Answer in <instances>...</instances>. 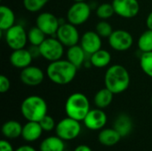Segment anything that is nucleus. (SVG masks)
Here are the masks:
<instances>
[{"label":"nucleus","instance_id":"f257e3e1","mask_svg":"<svg viewBox=\"0 0 152 151\" xmlns=\"http://www.w3.org/2000/svg\"><path fill=\"white\" fill-rule=\"evenodd\" d=\"M77 68L68 60H58L50 62L46 68L48 78L54 84L65 85L71 83L77 76Z\"/></svg>","mask_w":152,"mask_h":151},{"label":"nucleus","instance_id":"f03ea898","mask_svg":"<svg viewBox=\"0 0 152 151\" xmlns=\"http://www.w3.org/2000/svg\"><path fill=\"white\" fill-rule=\"evenodd\" d=\"M105 87L114 94H119L126 91L130 85V75L127 69L119 64L110 66L104 75Z\"/></svg>","mask_w":152,"mask_h":151},{"label":"nucleus","instance_id":"7ed1b4c3","mask_svg":"<svg viewBox=\"0 0 152 151\" xmlns=\"http://www.w3.org/2000/svg\"><path fill=\"white\" fill-rule=\"evenodd\" d=\"M46 101L40 96L30 95L25 98L20 104V112L27 121L39 122L47 115Z\"/></svg>","mask_w":152,"mask_h":151},{"label":"nucleus","instance_id":"20e7f679","mask_svg":"<svg viewBox=\"0 0 152 151\" xmlns=\"http://www.w3.org/2000/svg\"><path fill=\"white\" fill-rule=\"evenodd\" d=\"M90 109V101L82 93H74L70 94L65 102V112L67 117L77 121H83Z\"/></svg>","mask_w":152,"mask_h":151},{"label":"nucleus","instance_id":"39448f33","mask_svg":"<svg viewBox=\"0 0 152 151\" xmlns=\"http://www.w3.org/2000/svg\"><path fill=\"white\" fill-rule=\"evenodd\" d=\"M80 121L73 119L71 117H65L60 120L55 127V133L61 139L65 141L75 140L81 133Z\"/></svg>","mask_w":152,"mask_h":151},{"label":"nucleus","instance_id":"423d86ee","mask_svg":"<svg viewBox=\"0 0 152 151\" xmlns=\"http://www.w3.org/2000/svg\"><path fill=\"white\" fill-rule=\"evenodd\" d=\"M38 47L40 55L50 62L61 60L64 53V45L54 36L45 38Z\"/></svg>","mask_w":152,"mask_h":151},{"label":"nucleus","instance_id":"0eeeda50","mask_svg":"<svg viewBox=\"0 0 152 151\" xmlns=\"http://www.w3.org/2000/svg\"><path fill=\"white\" fill-rule=\"evenodd\" d=\"M91 15V6L84 2H75L67 12L68 22L79 26L87 21Z\"/></svg>","mask_w":152,"mask_h":151},{"label":"nucleus","instance_id":"6e6552de","mask_svg":"<svg viewBox=\"0 0 152 151\" xmlns=\"http://www.w3.org/2000/svg\"><path fill=\"white\" fill-rule=\"evenodd\" d=\"M28 41V33L20 24H14L5 31V42L12 50L24 48Z\"/></svg>","mask_w":152,"mask_h":151},{"label":"nucleus","instance_id":"1a4fd4ad","mask_svg":"<svg viewBox=\"0 0 152 151\" xmlns=\"http://www.w3.org/2000/svg\"><path fill=\"white\" fill-rule=\"evenodd\" d=\"M56 37L64 46L67 47L76 45L80 41L79 32L77 29V26L69 22L60 25L56 33Z\"/></svg>","mask_w":152,"mask_h":151},{"label":"nucleus","instance_id":"9d476101","mask_svg":"<svg viewBox=\"0 0 152 151\" xmlns=\"http://www.w3.org/2000/svg\"><path fill=\"white\" fill-rule=\"evenodd\" d=\"M108 39L110 47L118 52L127 51L134 44L133 36L125 29L114 30Z\"/></svg>","mask_w":152,"mask_h":151},{"label":"nucleus","instance_id":"9b49d317","mask_svg":"<svg viewBox=\"0 0 152 151\" xmlns=\"http://www.w3.org/2000/svg\"><path fill=\"white\" fill-rule=\"evenodd\" d=\"M115 13L125 19H132L140 12L138 0H112Z\"/></svg>","mask_w":152,"mask_h":151},{"label":"nucleus","instance_id":"f8f14e48","mask_svg":"<svg viewBox=\"0 0 152 151\" xmlns=\"http://www.w3.org/2000/svg\"><path fill=\"white\" fill-rule=\"evenodd\" d=\"M59 19L51 12L40 13L36 20V26L39 28L46 36H54L60 27Z\"/></svg>","mask_w":152,"mask_h":151},{"label":"nucleus","instance_id":"ddd939ff","mask_svg":"<svg viewBox=\"0 0 152 151\" xmlns=\"http://www.w3.org/2000/svg\"><path fill=\"white\" fill-rule=\"evenodd\" d=\"M108 121L106 113L102 109H90L85 119L83 120L86 127L92 131H99L104 128Z\"/></svg>","mask_w":152,"mask_h":151},{"label":"nucleus","instance_id":"4468645a","mask_svg":"<svg viewBox=\"0 0 152 151\" xmlns=\"http://www.w3.org/2000/svg\"><path fill=\"white\" fill-rule=\"evenodd\" d=\"M20 79L25 85L37 86L44 81L45 73L40 68L29 65L28 67L21 69Z\"/></svg>","mask_w":152,"mask_h":151},{"label":"nucleus","instance_id":"2eb2a0df","mask_svg":"<svg viewBox=\"0 0 152 151\" xmlns=\"http://www.w3.org/2000/svg\"><path fill=\"white\" fill-rule=\"evenodd\" d=\"M80 45L86 54L92 55L102 49V37L96 31H86L80 37Z\"/></svg>","mask_w":152,"mask_h":151},{"label":"nucleus","instance_id":"dca6fc26","mask_svg":"<svg viewBox=\"0 0 152 151\" xmlns=\"http://www.w3.org/2000/svg\"><path fill=\"white\" fill-rule=\"evenodd\" d=\"M33 60V56L29 50L25 48L12 50L10 55V62L11 64L17 69H23L28 67Z\"/></svg>","mask_w":152,"mask_h":151},{"label":"nucleus","instance_id":"f3484780","mask_svg":"<svg viewBox=\"0 0 152 151\" xmlns=\"http://www.w3.org/2000/svg\"><path fill=\"white\" fill-rule=\"evenodd\" d=\"M43 132L39 122L28 121L22 127L21 137L27 142H34L41 137Z\"/></svg>","mask_w":152,"mask_h":151},{"label":"nucleus","instance_id":"a211bd4d","mask_svg":"<svg viewBox=\"0 0 152 151\" xmlns=\"http://www.w3.org/2000/svg\"><path fill=\"white\" fill-rule=\"evenodd\" d=\"M121 135L115 128H104L102 129L98 134L99 142L106 147H111L116 145L121 140Z\"/></svg>","mask_w":152,"mask_h":151},{"label":"nucleus","instance_id":"6ab92c4d","mask_svg":"<svg viewBox=\"0 0 152 151\" xmlns=\"http://www.w3.org/2000/svg\"><path fill=\"white\" fill-rule=\"evenodd\" d=\"M40 151H64L65 150V143L62 139L59 136H49L45 138L40 145Z\"/></svg>","mask_w":152,"mask_h":151},{"label":"nucleus","instance_id":"aec40b11","mask_svg":"<svg viewBox=\"0 0 152 151\" xmlns=\"http://www.w3.org/2000/svg\"><path fill=\"white\" fill-rule=\"evenodd\" d=\"M86 53L81 47V45L76 44L69 47L67 51V60L74 64L77 69L80 68L86 61Z\"/></svg>","mask_w":152,"mask_h":151},{"label":"nucleus","instance_id":"412c9836","mask_svg":"<svg viewBox=\"0 0 152 151\" xmlns=\"http://www.w3.org/2000/svg\"><path fill=\"white\" fill-rule=\"evenodd\" d=\"M121 137L127 136L133 129V122L131 117L126 114H120L114 122V126Z\"/></svg>","mask_w":152,"mask_h":151},{"label":"nucleus","instance_id":"4be33fe9","mask_svg":"<svg viewBox=\"0 0 152 151\" xmlns=\"http://www.w3.org/2000/svg\"><path fill=\"white\" fill-rule=\"evenodd\" d=\"M21 124L16 120H8L2 126V133L6 139H16L21 136Z\"/></svg>","mask_w":152,"mask_h":151},{"label":"nucleus","instance_id":"5701e85b","mask_svg":"<svg viewBox=\"0 0 152 151\" xmlns=\"http://www.w3.org/2000/svg\"><path fill=\"white\" fill-rule=\"evenodd\" d=\"M15 15L13 11L6 5L0 6V29L6 31L15 23Z\"/></svg>","mask_w":152,"mask_h":151},{"label":"nucleus","instance_id":"b1692460","mask_svg":"<svg viewBox=\"0 0 152 151\" xmlns=\"http://www.w3.org/2000/svg\"><path fill=\"white\" fill-rule=\"evenodd\" d=\"M111 61L110 53L103 49H100L95 52L92 55H90V62L91 64L98 69H102L107 67Z\"/></svg>","mask_w":152,"mask_h":151},{"label":"nucleus","instance_id":"393cba45","mask_svg":"<svg viewBox=\"0 0 152 151\" xmlns=\"http://www.w3.org/2000/svg\"><path fill=\"white\" fill-rule=\"evenodd\" d=\"M113 97H114V93L110 90L105 87V88L99 90L95 93L94 101L97 108L103 109L111 104L113 101Z\"/></svg>","mask_w":152,"mask_h":151},{"label":"nucleus","instance_id":"a878e982","mask_svg":"<svg viewBox=\"0 0 152 151\" xmlns=\"http://www.w3.org/2000/svg\"><path fill=\"white\" fill-rule=\"evenodd\" d=\"M137 45L139 50L142 53L152 52V30H145L138 38Z\"/></svg>","mask_w":152,"mask_h":151},{"label":"nucleus","instance_id":"bb28decb","mask_svg":"<svg viewBox=\"0 0 152 151\" xmlns=\"http://www.w3.org/2000/svg\"><path fill=\"white\" fill-rule=\"evenodd\" d=\"M46 35L37 26L32 27L28 32V40L31 45L39 46L46 38Z\"/></svg>","mask_w":152,"mask_h":151},{"label":"nucleus","instance_id":"cd10ccee","mask_svg":"<svg viewBox=\"0 0 152 151\" xmlns=\"http://www.w3.org/2000/svg\"><path fill=\"white\" fill-rule=\"evenodd\" d=\"M140 66L142 71L152 78V52L142 53L140 57Z\"/></svg>","mask_w":152,"mask_h":151},{"label":"nucleus","instance_id":"c85d7f7f","mask_svg":"<svg viewBox=\"0 0 152 151\" xmlns=\"http://www.w3.org/2000/svg\"><path fill=\"white\" fill-rule=\"evenodd\" d=\"M114 13L115 11L112 4H109V3L101 4L96 9V15L98 18L102 20H108L111 18L114 15Z\"/></svg>","mask_w":152,"mask_h":151},{"label":"nucleus","instance_id":"c756f323","mask_svg":"<svg viewBox=\"0 0 152 151\" xmlns=\"http://www.w3.org/2000/svg\"><path fill=\"white\" fill-rule=\"evenodd\" d=\"M95 31L102 38H109L114 30L106 20H102L96 24Z\"/></svg>","mask_w":152,"mask_h":151},{"label":"nucleus","instance_id":"7c9ffc66","mask_svg":"<svg viewBox=\"0 0 152 151\" xmlns=\"http://www.w3.org/2000/svg\"><path fill=\"white\" fill-rule=\"evenodd\" d=\"M50 0H23L24 8L30 12H39Z\"/></svg>","mask_w":152,"mask_h":151},{"label":"nucleus","instance_id":"2f4dec72","mask_svg":"<svg viewBox=\"0 0 152 151\" xmlns=\"http://www.w3.org/2000/svg\"><path fill=\"white\" fill-rule=\"evenodd\" d=\"M39 124H40L42 129L44 130V132H51L53 129H55V127H56V124H55L54 119L49 115L45 116L39 121Z\"/></svg>","mask_w":152,"mask_h":151},{"label":"nucleus","instance_id":"473e14b6","mask_svg":"<svg viewBox=\"0 0 152 151\" xmlns=\"http://www.w3.org/2000/svg\"><path fill=\"white\" fill-rule=\"evenodd\" d=\"M11 87V83L10 80L7 77L1 75L0 76V93H4L9 91Z\"/></svg>","mask_w":152,"mask_h":151},{"label":"nucleus","instance_id":"72a5a7b5","mask_svg":"<svg viewBox=\"0 0 152 151\" xmlns=\"http://www.w3.org/2000/svg\"><path fill=\"white\" fill-rule=\"evenodd\" d=\"M0 151H15V150H13L12 144L8 141L2 140L0 142Z\"/></svg>","mask_w":152,"mask_h":151},{"label":"nucleus","instance_id":"f704fd0d","mask_svg":"<svg viewBox=\"0 0 152 151\" xmlns=\"http://www.w3.org/2000/svg\"><path fill=\"white\" fill-rule=\"evenodd\" d=\"M15 151H37L35 148L29 146V145H22L20 146L19 148H17Z\"/></svg>","mask_w":152,"mask_h":151},{"label":"nucleus","instance_id":"c9c22d12","mask_svg":"<svg viewBox=\"0 0 152 151\" xmlns=\"http://www.w3.org/2000/svg\"><path fill=\"white\" fill-rule=\"evenodd\" d=\"M74 151H93V150L88 145L81 144V145H78L77 147H76Z\"/></svg>","mask_w":152,"mask_h":151},{"label":"nucleus","instance_id":"e433bc0d","mask_svg":"<svg viewBox=\"0 0 152 151\" xmlns=\"http://www.w3.org/2000/svg\"><path fill=\"white\" fill-rule=\"evenodd\" d=\"M146 25H147V28L149 29H151L152 30V12H151L148 16H147V19H146Z\"/></svg>","mask_w":152,"mask_h":151},{"label":"nucleus","instance_id":"4c0bfd02","mask_svg":"<svg viewBox=\"0 0 152 151\" xmlns=\"http://www.w3.org/2000/svg\"><path fill=\"white\" fill-rule=\"evenodd\" d=\"M73 1H75V2H84L86 0H73Z\"/></svg>","mask_w":152,"mask_h":151},{"label":"nucleus","instance_id":"58836bf2","mask_svg":"<svg viewBox=\"0 0 152 151\" xmlns=\"http://www.w3.org/2000/svg\"><path fill=\"white\" fill-rule=\"evenodd\" d=\"M151 106H152V96H151Z\"/></svg>","mask_w":152,"mask_h":151},{"label":"nucleus","instance_id":"ea45409f","mask_svg":"<svg viewBox=\"0 0 152 151\" xmlns=\"http://www.w3.org/2000/svg\"><path fill=\"white\" fill-rule=\"evenodd\" d=\"M64 151H69V150H64Z\"/></svg>","mask_w":152,"mask_h":151}]
</instances>
